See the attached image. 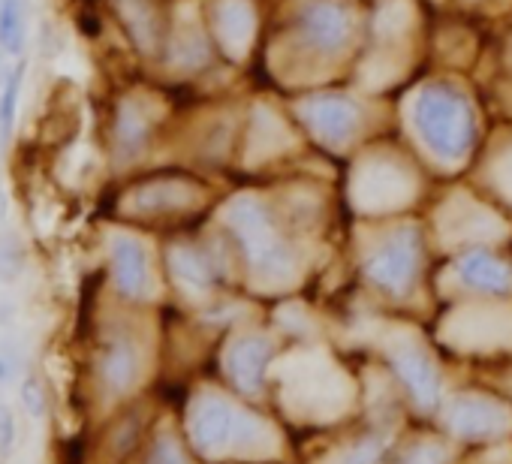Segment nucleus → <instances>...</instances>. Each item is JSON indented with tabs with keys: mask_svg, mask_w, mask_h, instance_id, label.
<instances>
[{
	"mask_svg": "<svg viewBox=\"0 0 512 464\" xmlns=\"http://www.w3.org/2000/svg\"><path fill=\"white\" fill-rule=\"evenodd\" d=\"M22 398H25V404H28V410H31L34 416H43V413H46V395H43L40 380L28 377V380L22 383Z\"/></svg>",
	"mask_w": 512,
	"mask_h": 464,
	"instance_id": "4",
	"label": "nucleus"
},
{
	"mask_svg": "<svg viewBox=\"0 0 512 464\" xmlns=\"http://www.w3.org/2000/svg\"><path fill=\"white\" fill-rule=\"evenodd\" d=\"M16 440V419L7 404H0V455H7Z\"/></svg>",
	"mask_w": 512,
	"mask_h": 464,
	"instance_id": "5",
	"label": "nucleus"
},
{
	"mask_svg": "<svg viewBox=\"0 0 512 464\" xmlns=\"http://www.w3.org/2000/svg\"><path fill=\"white\" fill-rule=\"evenodd\" d=\"M28 43V4L25 0H0V52L22 55Z\"/></svg>",
	"mask_w": 512,
	"mask_h": 464,
	"instance_id": "1",
	"label": "nucleus"
},
{
	"mask_svg": "<svg viewBox=\"0 0 512 464\" xmlns=\"http://www.w3.org/2000/svg\"><path fill=\"white\" fill-rule=\"evenodd\" d=\"M25 76H28V64L19 61V64L7 73L4 88H0V145H7V142L13 139V130H16V109H19V97H22Z\"/></svg>",
	"mask_w": 512,
	"mask_h": 464,
	"instance_id": "2",
	"label": "nucleus"
},
{
	"mask_svg": "<svg viewBox=\"0 0 512 464\" xmlns=\"http://www.w3.org/2000/svg\"><path fill=\"white\" fill-rule=\"evenodd\" d=\"M139 272H142V260H139L136 248L127 245V242H118V251H115V275H118L121 290H136Z\"/></svg>",
	"mask_w": 512,
	"mask_h": 464,
	"instance_id": "3",
	"label": "nucleus"
},
{
	"mask_svg": "<svg viewBox=\"0 0 512 464\" xmlns=\"http://www.w3.org/2000/svg\"><path fill=\"white\" fill-rule=\"evenodd\" d=\"M7 374H10V371H7V362H0V380H4Z\"/></svg>",
	"mask_w": 512,
	"mask_h": 464,
	"instance_id": "6",
	"label": "nucleus"
}]
</instances>
